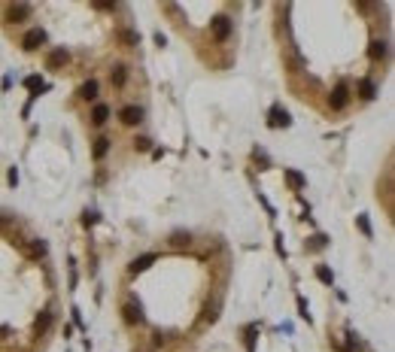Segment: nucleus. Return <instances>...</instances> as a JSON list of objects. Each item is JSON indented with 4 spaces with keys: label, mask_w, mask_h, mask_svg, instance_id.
<instances>
[{
    "label": "nucleus",
    "mask_w": 395,
    "mask_h": 352,
    "mask_svg": "<svg viewBox=\"0 0 395 352\" xmlns=\"http://www.w3.org/2000/svg\"><path fill=\"white\" fill-rule=\"evenodd\" d=\"M122 313H125V322H128V325H140V322H143V310H140V304H125V307H122Z\"/></svg>",
    "instance_id": "7"
},
{
    "label": "nucleus",
    "mask_w": 395,
    "mask_h": 352,
    "mask_svg": "<svg viewBox=\"0 0 395 352\" xmlns=\"http://www.w3.org/2000/svg\"><path fill=\"white\" fill-rule=\"evenodd\" d=\"M359 91H362L365 100H371V97H374V82H371V79H362V82H359Z\"/></svg>",
    "instance_id": "20"
},
{
    "label": "nucleus",
    "mask_w": 395,
    "mask_h": 352,
    "mask_svg": "<svg viewBox=\"0 0 395 352\" xmlns=\"http://www.w3.org/2000/svg\"><path fill=\"white\" fill-rule=\"evenodd\" d=\"M189 243H192V234H189V231L170 234V246H173V249H183V246H189Z\"/></svg>",
    "instance_id": "11"
},
{
    "label": "nucleus",
    "mask_w": 395,
    "mask_h": 352,
    "mask_svg": "<svg viewBox=\"0 0 395 352\" xmlns=\"http://www.w3.org/2000/svg\"><path fill=\"white\" fill-rule=\"evenodd\" d=\"M286 179H289L292 189H304V176H301L298 170H286Z\"/></svg>",
    "instance_id": "18"
},
{
    "label": "nucleus",
    "mask_w": 395,
    "mask_h": 352,
    "mask_svg": "<svg viewBox=\"0 0 395 352\" xmlns=\"http://www.w3.org/2000/svg\"><path fill=\"white\" fill-rule=\"evenodd\" d=\"M155 258H158V255H152V252H149V255L134 258V261H131V273H143V270H149V267L155 264Z\"/></svg>",
    "instance_id": "8"
},
{
    "label": "nucleus",
    "mask_w": 395,
    "mask_h": 352,
    "mask_svg": "<svg viewBox=\"0 0 395 352\" xmlns=\"http://www.w3.org/2000/svg\"><path fill=\"white\" fill-rule=\"evenodd\" d=\"M31 15V6L28 3H15V6H9V12H6V22H22V18H28Z\"/></svg>",
    "instance_id": "6"
},
{
    "label": "nucleus",
    "mask_w": 395,
    "mask_h": 352,
    "mask_svg": "<svg viewBox=\"0 0 395 352\" xmlns=\"http://www.w3.org/2000/svg\"><path fill=\"white\" fill-rule=\"evenodd\" d=\"M329 103H331V109H344V106L350 103V91H347V85H344V82H337V85H334V91L329 95Z\"/></svg>",
    "instance_id": "3"
},
{
    "label": "nucleus",
    "mask_w": 395,
    "mask_h": 352,
    "mask_svg": "<svg viewBox=\"0 0 395 352\" xmlns=\"http://www.w3.org/2000/svg\"><path fill=\"white\" fill-rule=\"evenodd\" d=\"M210 31H213V36L219 40V43H225L231 36V18H225V15H216L213 22H210Z\"/></svg>",
    "instance_id": "2"
},
{
    "label": "nucleus",
    "mask_w": 395,
    "mask_h": 352,
    "mask_svg": "<svg viewBox=\"0 0 395 352\" xmlns=\"http://www.w3.org/2000/svg\"><path fill=\"white\" fill-rule=\"evenodd\" d=\"M43 43H46V31H43V28H31V31L22 36V49H25V52H33V49H40Z\"/></svg>",
    "instance_id": "1"
},
{
    "label": "nucleus",
    "mask_w": 395,
    "mask_h": 352,
    "mask_svg": "<svg viewBox=\"0 0 395 352\" xmlns=\"http://www.w3.org/2000/svg\"><path fill=\"white\" fill-rule=\"evenodd\" d=\"M79 97H82V100H95V97H98V82H95V79L82 82V85H79Z\"/></svg>",
    "instance_id": "12"
},
{
    "label": "nucleus",
    "mask_w": 395,
    "mask_h": 352,
    "mask_svg": "<svg viewBox=\"0 0 395 352\" xmlns=\"http://www.w3.org/2000/svg\"><path fill=\"white\" fill-rule=\"evenodd\" d=\"M49 325H52V310H43V313L37 316V322H33V328H37V334H46Z\"/></svg>",
    "instance_id": "10"
},
{
    "label": "nucleus",
    "mask_w": 395,
    "mask_h": 352,
    "mask_svg": "<svg viewBox=\"0 0 395 352\" xmlns=\"http://www.w3.org/2000/svg\"><path fill=\"white\" fill-rule=\"evenodd\" d=\"M110 79H113V85H125V67H116Z\"/></svg>",
    "instance_id": "23"
},
{
    "label": "nucleus",
    "mask_w": 395,
    "mask_h": 352,
    "mask_svg": "<svg viewBox=\"0 0 395 352\" xmlns=\"http://www.w3.org/2000/svg\"><path fill=\"white\" fill-rule=\"evenodd\" d=\"M119 119H122L125 125H137V122L143 119V109H140V106H125V109L119 113Z\"/></svg>",
    "instance_id": "9"
},
{
    "label": "nucleus",
    "mask_w": 395,
    "mask_h": 352,
    "mask_svg": "<svg viewBox=\"0 0 395 352\" xmlns=\"http://www.w3.org/2000/svg\"><path fill=\"white\" fill-rule=\"evenodd\" d=\"M25 85H28V88H31V91H33V97H37V91H43V88H46L40 76H28V79H25Z\"/></svg>",
    "instance_id": "19"
},
{
    "label": "nucleus",
    "mask_w": 395,
    "mask_h": 352,
    "mask_svg": "<svg viewBox=\"0 0 395 352\" xmlns=\"http://www.w3.org/2000/svg\"><path fill=\"white\" fill-rule=\"evenodd\" d=\"M326 243H329V237H326V234H316V237H310V243H304V249H307V252H316V249H322Z\"/></svg>",
    "instance_id": "15"
},
{
    "label": "nucleus",
    "mask_w": 395,
    "mask_h": 352,
    "mask_svg": "<svg viewBox=\"0 0 395 352\" xmlns=\"http://www.w3.org/2000/svg\"><path fill=\"white\" fill-rule=\"evenodd\" d=\"M368 55H371L374 61H383V58H386V43H383V40H374L371 49H368Z\"/></svg>",
    "instance_id": "13"
},
{
    "label": "nucleus",
    "mask_w": 395,
    "mask_h": 352,
    "mask_svg": "<svg viewBox=\"0 0 395 352\" xmlns=\"http://www.w3.org/2000/svg\"><path fill=\"white\" fill-rule=\"evenodd\" d=\"M95 222H98V213H85V216H82V225H85V228L95 225Z\"/></svg>",
    "instance_id": "25"
},
{
    "label": "nucleus",
    "mask_w": 395,
    "mask_h": 352,
    "mask_svg": "<svg viewBox=\"0 0 395 352\" xmlns=\"http://www.w3.org/2000/svg\"><path fill=\"white\" fill-rule=\"evenodd\" d=\"M289 122H292V119H289V113H286V109H280V106H274V109H271V122H267L271 128H289Z\"/></svg>",
    "instance_id": "5"
},
{
    "label": "nucleus",
    "mask_w": 395,
    "mask_h": 352,
    "mask_svg": "<svg viewBox=\"0 0 395 352\" xmlns=\"http://www.w3.org/2000/svg\"><path fill=\"white\" fill-rule=\"evenodd\" d=\"M67 58H70V55H67V49H55V52H49L46 67H49V70H61V67L67 64Z\"/></svg>",
    "instance_id": "4"
},
{
    "label": "nucleus",
    "mask_w": 395,
    "mask_h": 352,
    "mask_svg": "<svg viewBox=\"0 0 395 352\" xmlns=\"http://www.w3.org/2000/svg\"><path fill=\"white\" fill-rule=\"evenodd\" d=\"M149 143H152V140H146V137H137V140H134V146H137L140 152H146V149H149Z\"/></svg>",
    "instance_id": "24"
},
{
    "label": "nucleus",
    "mask_w": 395,
    "mask_h": 352,
    "mask_svg": "<svg viewBox=\"0 0 395 352\" xmlns=\"http://www.w3.org/2000/svg\"><path fill=\"white\" fill-rule=\"evenodd\" d=\"M356 225H359V231H362L365 237H371V222H368V216H356Z\"/></svg>",
    "instance_id": "22"
},
{
    "label": "nucleus",
    "mask_w": 395,
    "mask_h": 352,
    "mask_svg": "<svg viewBox=\"0 0 395 352\" xmlns=\"http://www.w3.org/2000/svg\"><path fill=\"white\" fill-rule=\"evenodd\" d=\"M119 40H122V43H125L128 49L140 43V36H137V33H134V31H128V28H122V31H119Z\"/></svg>",
    "instance_id": "17"
},
{
    "label": "nucleus",
    "mask_w": 395,
    "mask_h": 352,
    "mask_svg": "<svg viewBox=\"0 0 395 352\" xmlns=\"http://www.w3.org/2000/svg\"><path fill=\"white\" fill-rule=\"evenodd\" d=\"M106 119H110V106H106V103H98V106L92 109V122H95V125H103Z\"/></svg>",
    "instance_id": "14"
},
{
    "label": "nucleus",
    "mask_w": 395,
    "mask_h": 352,
    "mask_svg": "<svg viewBox=\"0 0 395 352\" xmlns=\"http://www.w3.org/2000/svg\"><path fill=\"white\" fill-rule=\"evenodd\" d=\"M106 152H110V140H106V137H98V140H95V158L100 161Z\"/></svg>",
    "instance_id": "16"
},
{
    "label": "nucleus",
    "mask_w": 395,
    "mask_h": 352,
    "mask_svg": "<svg viewBox=\"0 0 395 352\" xmlns=\"http://www.w3.org/2000/svg\"><path fill=\"white\" fill-rule=\"evenodd\" d=\"M316 280H319V283H326V286H331V280H334V276H331L329 267H322V264H319V267H316Z\"/></svg>",
    "instance_id": "21"
}]
</instances>
